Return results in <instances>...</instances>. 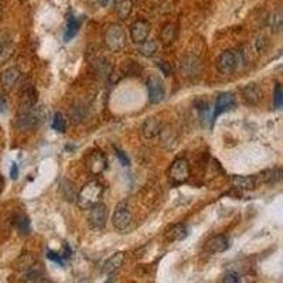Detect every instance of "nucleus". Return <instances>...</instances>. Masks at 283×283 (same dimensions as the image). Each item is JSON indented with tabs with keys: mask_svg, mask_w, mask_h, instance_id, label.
Masks as SVG:
<instances>
[{
	"mask_svg": "<svg viewBox=\"0 0 283 283\" xmlns=\"http://www.w3.org/2000/svg\"><path fill=\"white\" fill-rule=\"evenodd\" d=\"M51 126H53L54 130H57L60 133H64L65 129H67V119H65V116L62 115L61 112H57L53 118Z\"/></svg>",
	"mask_w": 283,
	"mask_h": 283,
	"instance_id": "cd10ccee",
	"label": "nucleus"
},
{
	"mask_svg": "<svg viewBox=\"0 0 283 283\" xmlns=\"http://www.w3.org/2000/svg\"><path fill=\"white\" fill-rule=\"evenodd\" d=\"M136 2H140V0H136Z\"/></svg>",
	"mask_w": 283,
	"mask_h": 283,
	"instance_id": "c03bdc74",
	"label": "nucleus"
},
{
	"mask_svg": "<svg viewBox=\"0 0 283 283\" xmlns=\"http://www.w3.org/2000/svg\"><path fill=\"white\" fill-rule=\"evenodd\" d=\"M177 39V26L173 23H167L160 31V41L163 46H170Z\"/></svg>",
	"mask_w": 283,
	"mask_h": 283,
	"instance_id": "412c9836",
	"label": "nucleus"
},
{
	"mask_svg": "<svg viewBox=\"0 0 283 283\" xmlns=\"http://www.w3.org/2000/svg\"><path fill=\"white\" fill-rule=\"evenodd\" d=\"M164 85L160 78L152 75L147 79V97H149V102L150 104H160L161 101L164 100Z\"/></svg>",
	"mask_w": 283,
	"mask_h": 283,
	"instance_id": "1a4fd4ad",
	"label": "nucleus"
},
{
	"mask_svg": "<svg viewBox=\"0 0 283 283\" xmlns=\"http://www.w3.org/2000/svg\"><path fill=\"white\" fill-rule=\"evenodd\" d=\"M108 218V210L105 204L98 203L93 207L89 208V213H88V222L91 225V228L93 230H102L107 224Z\"/></svg>",
	"mask_w": 283,
	"mask_h": 283,
	"instance_id": "6e6552de",
	"label": "nucleus"
},
{
	"mask_svg": "<svg viewBox=\"0 0 283 283\" xmlns=\"http://www.w3.org/2000/svg\"><path fill=\"white\" fill-rule=\"evenodd\" d=\"M197 109H199L200 118H201L203 122H211V115H213V112H211V109L208 107V102L201 101L200 104H197Z\"/></svg>",
	"mask_w": 283,
	"mask_h": 283,
	"instance_id": "c85d7f7f",
	"label": "nucleus"
},
{
	"mask_svg": "<svg viewBox=\"0 0 283 283\" xmlns=\"http://www.w3.org/2000/svg\"><path fill=\"white\" fill-rule=\"evenodd\" d=\"M222 283H241V276L237 272H227V275L224 276Z\"/></svg>",
	"mask_w": 283,
	"mask_h": 283,
	"instance_id": "2f4dec72",
	"label": "nucleus"
},
{
	"mask_svg": "<svg viewBox=\"0 0 283 283\" xmlns=\"http://www.w3.org/2000/svg\"><path fill=\"white\" fill-rule=\"evenodd\" d=\"M160 121L156 119V118H149V119H146L145 122H143V125H142V135H143L146 139H152L160 133Z\"/></svg>",
	"mask_w": 283,
	"mask_h": 283,
	"instance_id": "a211bd4d",
	"label": "nucleus"
},
{
	"mask_svg": "<svg viewBox=\"0 0 283 283\" xmlns=\"http://www.w3.org/2000/svg\"><path fill=\"white\" fill-rule=\"evenodd\" d=\"M44 270L41 268V265L36 263V265H31L30 269L27 270V279L29 280H39L40 277L43 276Z\"/></svg>",
	"mask_w": 283,
	"mask_h": 283,
	"instance_id": "c756f323",
	"label": "nucleus"
},
{
	"mask_svg": "<svg viewBox=\"0 0 283 283\" xmlns=\"http://www.w3.org/2000/svg\"><path fill=\"white\" fill-rule=\"evenodd\" d=\"M273 104L276 109H280L283 107V89L282 85L276 84L275 92H273Z\"/></svg>",
	"mask_w": 283,
	"mask_h": 283,
	"instance_id": "7c9ffc66",
	"label": "nucleus"
},
{
	"mask_svg": "<svg viewBox=\"0 0 283 283\" xmlns=\"http://www.w3.org/2000/svg\"><path fill=\"white\" fill-rule=\"evenodd\" d=\"M115 150H116V156H118V159L121 160V163H122L123 166H126V167H128V166L130 164V161H129V159H128V156L123 153L122 150H119V149H115Z\"/></svg>",
	"mask_w": 283,
	"mask_h": 283,
	"instance_id": "c9c22d12",
	"label": "nucleus"
},
{
	"mask_svg": "<svg viewBox=\"0 0 283 283\" xmlns=\"http://www.w3.org/2000/svg\"><path fill=\"white\" fill-rule=\"evenodd\" d=\"M157 41L156 40H146L142 44H139V53L145 57H153L157 53Z\"/></svg>",
	"mask_w": 283,
	"mask_h": 283,
	"instance_id": "393cba45",
	"label": "nucleus"
},
{
	"mask_svg": "<svg viewBox=\"0 0 283 283\" xmlns=\"http://www.w3.org/2000/svg\"><path fill=\"white\" fill-rule=\"evenodd\" d=\"M157 67L161 69V72L164 74V75H171L173 74V68H171V65H170V62L164 61V60H160V61H157Z\"/></svg>",
	"mask_w": 283,
	"mask_h": 283,
	"instance_id": "72a5a7b5",
	"label": "nucleus"
},
{
	"mask_svg": "<svg viewBox=\"0 0 283 283\" xmlns=\"http://www.w3.org/2000/svg\"><path fill=\"white\" fill-rule=\"evenodd\" d=\"M47 283H53V282H47Z\"/></svg>",
	"mask_w": 283,
	"mask_h": 283,
	"instance_id": "37998d69",
	"label": "nucleus"
},
{
	"mask_svg": "<svg viewBox=\"0 0 283 283\" xmlns=\"http://www.w3.org/2000/svg\"><path fill=\"white\" fill-rule=\"evenodd\" d=\"M41 121L37 108L33 109H19V114L16 116V128L19 130H30L36 128Z\"/></svg>",
	"mask_w": 283,
	"mask_h": 283,
	"instance_id": "39448f33",
	"label": "nucleus"
},
{
	"mask_svg": "<svg viewBox=\"0 0 283 283\" xmlns=\"http://www.w3.org/2000/svg\"><path fill=\"white\" fill-rule=\"evenodd\" d=\"M235 107H237V98H235V95L231 93V92H221V93L217 97V100H215L214 111H213V115H211V126L214 125L218 116L222 115L224 112L232 111Z\"/></svg>",
	"mask_w": 283,
	"mask_h": 283,
	"instance_id": "423d86ee",
	"label": "nucleus"
},
{
	"mask_svg": "<svg viewBox=\"0 0 283 283\" xmlns=\"http://www.w3.org/2000/svg\"><path fill=\"white\" fill-rule=\"evenodd\" d=\"M268 26L273 33H280L283 27V13L282 9H276L273 10L268 19Z\"/></svg>",
	"mask_w": 283,
	"mask_h": 283,
	"instance_id": "4be33fe9",
	"label": "nucleus"
},
{
	"mask_svg": "<svg viewBox=\"0 0 283 283\" xmlns=\"http://www.w3.org/2000/svg\"><path fill=\"white\" fill-rule=\"evenodd\" d=\"M132 224V211L126 201H121L116 206L114 215H112V225L118 231H126Z\"/></svg>",
	"mask_w": 283,
	"mask_h": 283,
	"instance_id": "0eeeda50",
	"label": "nucleus"
},
{
	"mask_svg": "<svg viewBox=\"0 0 283 283\" xmlns=\"http://www.w3.org/2000/svg\"><path fill=\"white\" fill-rule=\"evenodd\" d=\"M258 178V183L259 181H263V183H277L280 178H282V170L280 168H275V170H269V171H265V173H262L259 174V177H256Z\"/></svg>",
	"mask_w": 283,
	"mask_h": 283,
	"instance_id": "b1692460",
	"label": "nucleus"
},
{
	"mask_svg": "<svg viewBox=\"0 0 283 283\" xmlns=\"http://www.w3.org/2000/svg\"><path fill=\"white\" fill-rule=\"evenodd\" d=\"M104 194V184L98 180H89L82 185L77 196V204L81 210H89L91 207L101 203Z\"/></svg>",
	"mask_w": 283,
	"mask_h": 283,
	"instance_id": "f257e3e1",
	"label": "nucleus"
},
{
	"mask_svg": "<svg viewBox=\"0 0 283 283\" xmlns=\"http://www.w3.org/2000/svg\"><path fill=\"white\" fill-rule=\"evenodd\" d=\"M231 183L238 190H253L258 185V178L255 176H232Z\"/></svg>",
	"mask_w": 283,
	"mask_h": 283,
	"instance_id": "2eb2a0df",
	"label": "nucleus"
},
{
	"mask_svg": "<svg viewBox=\"0 0 283 283\" xmlns=\"http://www.w3.org/2000/svg\"><path fill=\"white\" fill-rule=\"evenodd\" d=\"M81 27V20H78L75 16H72L69 13L67 16V27H65V33H64V40L65 41H71L79 31Z\"/></svg>",
	"mask_w": 283,
	"mask_h": 283,
	"instance_id": "6ab92c4d",
	"label": "nucleus"
},
{
	"mask_svg": "<svg viewBox=\"0 0 283 283\" xmlns=\"http://www.w3.org/2000/svg\"><path fill=\"white\" fill-rule=\"evenodd\" d=\"M242 97L246 104L256 105L262 100V89L256 84H248L242 88Z\"/></svg>",
	"mask_w": 283,
	"mask_h": 283,
	"instance_id": "dca6fc26",
	"label": "nucleus"
},
{
	"mask_svg": "<svg viewBox=\"0 0 283 283\" xmlns=\"http://www.w3.org/2000/svg\"><path fill=\"white\" fill-rule=\"evenodd\" d=\"M0 46H2V40H0Z\"/></svg>",
	"mask_w": 283,
	"mask_h": 283,
	"instance_id": "79ce46f5",
	"label": "nucleus"
},
{
	"mask_svg": "<svg viewBox=\"0 0 283 283\" xmlns=\"http://www.w3.org/2000/svg\"><path fill=\"white\" fill-rule=\"evenodd\" d=\"M0 112L6 114L8 112V100L3 93H0Z\"/></svg>",
	"mask_w": 283,
	"mask_h": 283,
	"instance_id": "e433bc0d",
	"label": "nucleus"
},
{
	"mask_svg": "<svg viewBox=\"0 0 283 283\" xmlns=\"http://www.w3.org/2000/svg\"><path fill=\"white\" fill-rule=\"evenodd\" d=\"M230 248V239L225 235H215L206 242V251L211 253L225 252Z\"/></svg>",
	"mask_w": 283,
	"mask_h": 283,
	"instance_id": "4468645a",
	"label": "nucleus"
},
{
	"mask_svg": "<svg viewBox=\"0 0 283 283\" xmlns=\"http://www.w3.org/2000/svg\"><path fill=\"white\" fill-rule=\"evenodd\" d=\"M108 167V161L105 154L101 152H93L88 157V170L93 176H100L101 173H104Z\"/></svg>",
	"mask_w": 283,
	"mask_h": 283,
	"instance_id": "9b49d317",
	"label": "nucleus"
},
{
	"mask_svg": "<svg viewBox=\"0 0 283 283\" xmlns=\"http://www.w3.org/2000/svg\"><path fill=\"white\" fill-rule=\"evenodd\" d=\"M47 258L50 260H53V262H55V263H58V265H64V259L61 258V255L58 252H54V251H51V249H48L47 251Z\"/></svg>",
	"mask_w": 283,
	"mask_h": 283,
	"instance_id": "f704fd0d",
	"label": "nucleus"
},
{
	"mask_svg": "<svg viewBox=\"0 0 283 283\" xmlns=\"http://www.w3.org/2000/svg\"><path fill=\"white\" fill-rule=\"evenodd\" d=\"M190 178V164L187 159L178 157L170 164L168 168V180L173 184H183Z\"/></svg>",
	"mask_w": 283,
	"mask_h": 283,
	"instance_id": "20e7f679",
	"label": "nucleus"
},
{
	"mask_svg": "<svg viewBox=\"0 0 283 283\" xmlns=\"http://www.w3.org/2000/svg\"><path fill=\"white\" fill-rule=\"evenodd\" d=\"M266 44H268V41H266V37H265L263 34H259V36L256 37V40H255V46H256V50H258L259 53H263V51H265Z\"/></svg>",
	"mask_w": 283,
	"mask_h": 283,
	"instance_id": "473e14b6",
	"label": "nucleus"
},
{
	"mask_svg": "<svg viewBox=\"0 0 283 283\" xmlns=\"http://www.w3.org/2000/svg\"><path fill=\"white\" fill-rule=\"evenodd\" d=\"M150 34V23L147 20L139 19L130 26V37L135 44H142Z\"/></svg>",
	"mask_w": 283,
	"mask_h": 283,
	"instance_id": "9d476101",
	"label": "nucleus"
},
{
	"mask_svg": "<svg viewBox=\"0 0 283 283\" xmlns=\"http://www.w3.org/2000/svg\"><path fill=\"white\" fill-rule=\"evenodd\" d=\"M123 260H125V253L116 252L112 256H109L105 263H104V272L105 273H114L115 270L122 266Z\"/></svg>",
	"mask_w": 283,
	"mask_h": 283,
	"instance_id": "aec40b11",
	"label": "nucleus"
},
{
	"mask_svg": "<svg viewBox=\"0 0 283 283\" xmlns=\"http://www.w3.org/2000/svg\"><path fill=\"white\" fill-rule=\"evenodd\" d=\"M15 53V47L12 44V41L9 40H2V46H0V64H5L12 58V55Z\"/></svg>",
	"mask_w": 283,
	"mask_h": 283,
	"instance_id": "bb28decb",
	"label": "nucleus"
},
{
	"mask_svg": "<svg viewBox=\"0 0 283 283\" xmlns=\"http://www.w3.org/2000/svg\"><path fill=\"white\" fill-rule=\"evenodd\" d=\"M10 177L16 180L19 177V166L16 163H12V167H10Z\"/></svg>",
	"mask_w": 283,
	"mask_h": 283,
	"instance_id": "4c0bfd02",
	"label": "nucleus"
},
{
	"mask_svg": "<svg viewBox=\"0 0 283 283\" xmlns=\"http://www.w3.org/2000/svg\"><path fill=\"white\" fill-rule=\"evenodd\" d=\"M114 8H115L116 15L121 19H128L133 9V0H115Z\"/></svg>",
	"mask_w": 283,
	"mask_h": 283,
	"instance_id": "5701e85b",
	"label": "nucleus"
},
{
	"mask_svg": "<svg viewBox=\"0 0 283 283\" xmlns=\"http://www.w3.org/2000/svg\"><path fill=\"white\" fill-rule=\"evenodd\" d=\"M37 89L33 84H29L24 86L22 91V98H20V109H33L37 105Z\"/></svg>",
	"mask_w": 283,
	"mask_h": 283,
	"instance_id": "ddd939ff",
	"label": "nucleus"
},
{
	"mask_svg": "<svg viewBox=\"0 0 283 283\" xmlns=\"http://www.w3.org/2000/svg\"><path fill=\"white\" fill-rule=\"evenodd\" d=\"M109 2H111V0H100V3L102 5V6H107Z\"/></svg>",
	"mask_w": 283,
	"mask_h": 283,
	"instance_id": "58836bf2",
	"label": "nucleus"
},
{
	"mask_svg": "<svg viewBox=\"0 0 283 283\" xmlns=\"http://www.w3.org/2000/svg\"><path fill=\"white\" fill-rule=\"evenodd\" d=\"M244 62V55L242 51H239L237 48H230V50H225L220 54V57L217 58V69L224 74V75H228L235 72Z\"/></svg>",
	"mask_w": 283,
	"mask_h": 283,
	"instance_id": "f03ea898",
	"label": "nucleus"
},
{
	"mask_svg": "<svg viewBox=\"0 0 283 283\" xmlns=\"http://www.w3.org/2000/svg\"><path fill=\"white\" fill-rule=\"evenodd\" d=\"M20 69L17 67H10V68L5 69L2 74H0V85L5 91H10L12 88H15V85L19 82L20 79Z\"/></svg>",
	"mask_w": 283,
	"mask_h": 283,
	"instance_id": "f8f14e48",
	"label": "nucleus"
},
{
	"mask_svg": "<svg viewBox=\"0 0 283 283\" xmlns=\"http://www.w3.org/2000/svg\"><path fill=\"white\" fill-rule=\"evenodd\" d=\"M13 225H15V228L20 234L27 235L30 232V221H29V218L26 215H16L15 218H13Z\"/></svg>",
	"mask_w": 283,
	"mask_h": 283,
	"instance_id": "a878e982",
	"label": "nucleus"
},
{
	"mask_svg": "<svg viewBox=\"0 0 283 283\" xmlns=\"http://www.w3.org/2000/svg\"><path fill=\"white\" fill-rule=\"evenodd\" d=\"M188 237V228L185 224H176L166 232V238L170 242H180Z\"/></svg>",
	"mask_w": 283,
	"mask_h": 283,
	"instance_id": "f3484780",
	"label": "nucleus"
},
{
	"mask_svg": "<svg viewBox=\"0 0 283 283\" xmlns=\"http://www.w3.org/2000/svg\"><path fill=\"white\" fill-rule=\"evenodd\" d=\"M104 43L105 46L114 51V53H119L125 48L126 44V33L121 24H111L108 26V29L105 30L104 34Z\"/></svg>",
	"mask_w": 283,
	"mask_h": 283,
	"instance_id": "7ed1b4c3",
	"label": "nucleus"
},
{
	"mask_svg": "<svg viewBox=\"0 0 283 283\" xmlns=\"http://www.w3.org/2000/svg\"><path fill=\"white\" fill-rule=\"evenodd\" d=\"M0 192H2V180H0Z\"/></svg>",
	"mask_w": 283,
	"mask_h": 283,
	"instance_id": "a19ab883",
	"label": "nucleus"
},
{
	"mask_svg": "<svg viewBox=\"0 0 283 283\" xmlns=\"http://www.w3.org/2000/svg\"><path fill=\"white\" fill-rule=\"evenodd\" d=\"M2 13H3V10H2V5H0V19H2Z\"/></svg>",
	"mask_w": 283,
	"mask_h": 283,
	"instance_id": "ea45409f",
	"label": "nucleus"
}]
</instances>
